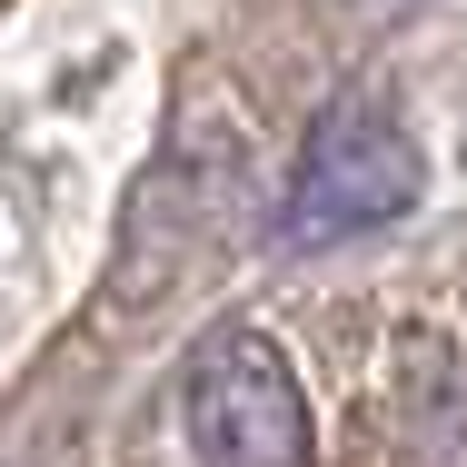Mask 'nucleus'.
<instances>
[{"label": "nucleus", "mask_w": 467, "mask_h": 467, "mask_svg": "<svg viewBox=\"0 0 467 467\" xmlns=\"http://www.w3.org/2000/svg\"><path fill=\"white\" fill-rule=\"evenodd\" d=\"M418 140L408 119L388 109L378 90H348L318 109V130L298 140V180H288V209H279V239L288 249H328V239H358V229H388L418 209Z\"/></svg>", "instance_id": "obj_1"}, {"label": "nucleus", "mask_w": 467, "mask_h": 467, "mask_svg": "<svg viewBox=\"0 0 467 467\" xmlns=\"http://www.w3.org/2000/svg\"><path fill=\"white\" fill-rule=\"evenodd\" d=\"M180 428L199 467H308V398L298 368L259 328H209L180 368Z\"/></svg>", "instance_id": "obj_2"}, {"label": "nucleus", "mask_w": 467, "mask_h": 467, "mask_svg": "<svg viewBox=\"0 0 467 467\" xmlns=\"http://www.w3.org/2000/svg\"><path fill=\"white\" fill-rule=\"evenodd\" d=\"M338 10H358V20H398V10H418V0H338Z\"/></svg>", "instance_id": "obj_3"}]
</instances>
